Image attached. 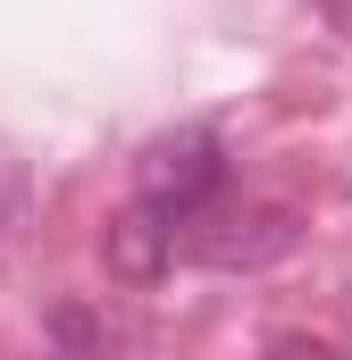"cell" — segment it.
Listing matches in <instances>:
<instances>
[{
    "label": "cell",
    "mask_w": 352,
    "mask_h": 360,
    "mask_svg": "<svg viewBox=\"0 0 352 360\" xmlns=\"http://www.w3.org/2000/svg\"><path fill=\"white\" fill-rule=\"evenodd\" d=\"M218 184H227V143H218L210 126H176V134H160V143L134 160V193H143L160 218H193Z\"/></svg>",
    "instance_id": "cell-1"
},
{
    "label": "cell",
    "mask_w": 352,
    "mask_h": 360,
    "mask_svg": "<svg viewBox=\"0 0 352 360\" xmlns=\"http://www.w3.org/2000/svg\"><path fill=\"white\" fill-rule=\"evenodd\" d=\"M294 243H302V218H294L285 201L218 210V218H201V226L184 235V252H193L201 269H268V260H285Z\"/></svg>",
    "instance_id": "cell-2"
},
{
    "label": "cell",
    "mask_w": 352,
    "mask_h": 360,
    "mask_svg": "<svg viewBox=\"0 0 352 360\" xmlns=\"http://www.w3.org/2000/svg\"><path fill=\"white\" fill-rule=\"evenodd\" d=\"M101 260H109L118 276H134V285H143V276H160V269L176 260V218H160L151 201L118 210V218L101 226Z\"/></svg>",
    "instance_id": "cell-3"
},
{
    "label": "cell",
    "mask_w": 352,
    "mask_h": 360,
    "mask_svg": "<svg viewBox=\"0 0 352 360\" xmlns=\"http://www.w3.org/2000/svg\"><path fill=\"white\" fill-rule=\"evenodd\" d=\"M277 360H336L327 344H277Z\"/></svg>",
    "instance_id": "cell-4"
},
{
    "label": "cell",
    "mask_w": 352,
    "mask_h": 360,
    "mask_svg": "<svg viewBox=\"0 0 352 360\" xmlns=\"http://www.w3.org/2000/svg\"><path fill=\"white\" fill-rule=\"evenodd\" d=\"M327 17H336V34H352V0H327Z\"/></svg>",
    "instance_id": "cell-5"
}]
</instances>
